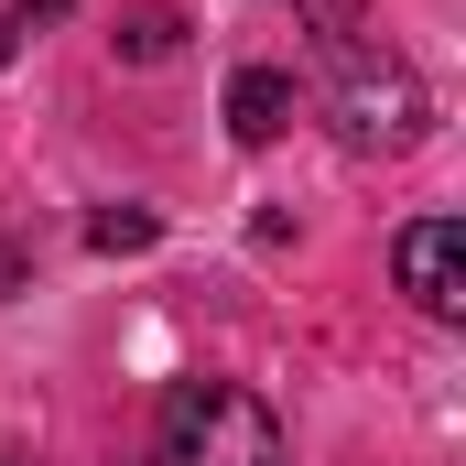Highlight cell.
Wrapping results in <instances>:
<instances>
[{
    "mask_svg": "<svg viewBox=\"0 0 466 466\" xmlns=\"http://www.w3.org/2000/svg\"><path fill=\"white\" fill-rule=\"evenodd\" d=\"M33 11H44V0H0V55H11V44L33 33Z\"/></svg>",
    "mask_w": 466,
    "mask_h": 466,
    "instance_id": "7",
    "label": "cell"
},
{
    "mask_svg": "<svg viewBox=\"0 0 466 466\" xmlns=\"http://www.w3.org/2000/svg\"><path fill=\"white\" fill-rule=\"evenodd\" d=\"M337 130H348L358 152H401V141H423V87H412V66H369L348 55V87H337Z\"/></svg>",
    "mask_w": 466,
    "mask_h": 466,
    "instance_id": "2",
    "label": "cell"
},
{
    "mask_svg": "<svg viewBox=\"0 0 466 466\" xmlns=\"http://www.w3.org/2000/svg\"><path fill=\"white\" fill-rule=\"evenodd\" d=\"M163 466H293L271 401H249L238 380H174L163 390Z\"/></svg>",
    "mask_w": 466,
    "mask_h": 466,
    "instance_id": "1",
    "label": "cell"
},
{
    "mask_svg": "<svg viewBox=\"0 0 466 466\" xmlns=\"http://www.w3.org/2000/svg\"><path fill=\"white\" fill-rule=\"evenodd\" d=\"M228 130H238V141H282V130H293V76L238 66V76H228Z\"/></svg>",
    "mask_w": 466,
    "mask_h": 466,
    "instance_id": "4",
    "label": "cell"
},
{
    "mask_svg": "<svg viewBox=\"0 0 466 466\" xmlns=\"http://www.w3.org/2000/svg\"><path fill=\"white\" fill-rule=\"evenodd\" d=\"M174 44H185V11H174V0H130V11H119V55L152 66V55H174Z\"/></svg>",
    "mask_w": 466,
    "mask_h": 466,
    "instance_id": "5",
    "label": "cell"
},
{
    "mask_svg": "<svg viewBox=\"0 0 466 466\" xmlns=\"http://www.w3.org/2000/svg\"><path fill=\"white\" fill-rule=\"evenodd\" d=\"M87 238H98V249H152V218H141V207H109Z\"/></svg>",
    "mask_w": 466,
    "mask_h": 466,
    "instance_id": "6",
    "label": "cell"
},
{
    "mask_svg": "<svg viewBox=\"0 0 466 466\" xmlns=\"http://www.w3.org/2000/svg\"><path fill=\"white\" fill-rule=\"evenodd\" d=\"M390 260H401V293H412L434 326H456V315H466V228H456V218H412Z\"/></svg>",
    "mask_w": 466,
    "mask_h": 466,
    "instance_id": "3",
    "label": "cell"
}]
</instances>
